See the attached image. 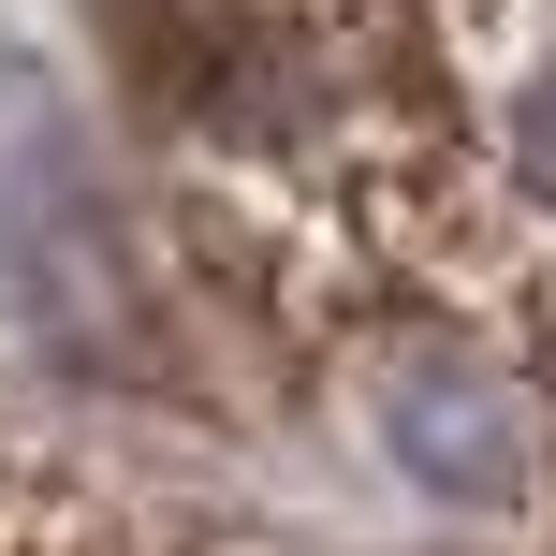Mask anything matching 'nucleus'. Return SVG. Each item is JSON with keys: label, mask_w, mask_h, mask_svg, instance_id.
<instances>
[{"label": "nucleus", "mask_w": 556, "mask_h": 556, "mask_svg": "<svg viewBox=\"0 0 556 556\" xmlns=\"http://www.w3.org/2000/svg\"><path fill=\"white\" fill-rule=\"evenodd\" d=\"M395 440H410V469L440 483V498H513V483H528V469H513V410H498L454 352L395 381Z\"/></svg>", "instance_id": "obj_1"}, {"label": "nucleus", "mask_w": 556, "mask_h": 556, "mask_svg": "<svg viewBox=\"0 0 556 556\" xmlns=\"http://www.w3.org/2000/svg\"><path fill=\"white\" fill-rule=\"evenodd\" d=\"M513 162H528V191L556 205V74L528 88V103H513Z\"/></svg>", "instance_id": "obj_2"}]
</instances>
